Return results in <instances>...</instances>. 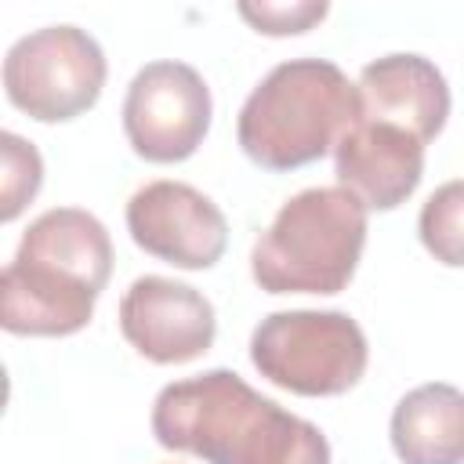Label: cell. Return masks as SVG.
<instances>
[{"mask_svg":"<svg viewBox=\"0 0 464 464\" xmlns=\"http://www.w3.org/2000/svg\"><path fill=\"white\" fill-rule=\"evenodd\" d=\"M152 435L207 464H330V442L312 420L221 366L167 384L152 402Z\"/></svg>","mask_w":464,"mask_h":464,"instance_id":"obj_1","label":"cell"},{"mask_svg":"<svg viewBox=\"0 0 464 464\" xmlns=\"http://www.w3.org/2000/svg\"><path fill=\"white\" fill-rule=\"evenodd\" d=\"M109 276V228L80 207L44 210L0 276V323L18 337H69L91 323Z\"/></svg>","mask_w":464,"mask_h":464,"instance_id":"obj_2","label":"cell"},{"mask_svg":"<svg viewBox=\"0 0 464 464\" xmlns=\"http://www.w3.org/2000/svg\"><path fill=\"white\" fill-rule=\"evenodd\" d=\"M355 120V83L326 58L279 62L243 102L239 149L265 170H297L337 149Z\"/></svg>","mask_w":464,"mask_h":464,"instance_id":"obj_3","label":"cell"},{"mask_svg":"<svg viewBox=\"0 0 464 464\" xmlns=\"http://www.w3.org/2000/svg\"><path fill=\"white\" fill-rule=\"evenodd\" d=\"M366 207L341 185L290 196L250 250L265 294H341L366 246Z\"/></svg>","mask_w":464,"mask_h":464,"instance_id":"obj_4","label":"cell"},{"mask_svg":"<svg viewBox=\"0 0 464 464\" xmlns=\"http://www.w3.org/2000/svg\"><path fill=\"white\" fill-rule=\"evenodd\" d=\"M250 362L283 392L330 399L352 392L362 381L370 344L348 312L294 308L272 312L254 326Z\"/></svg>","mask_w":464,"mask_h":464,"instance_id":"obj_5","label":"cell"},{"mask_svg":"<svg viewBox=\"0 0 464 464\" xmlns=\"http://www.w3.org/2000/svg\"><path fill=\"white\" fill-rule=\"evenodd\" d=\"M105 72V54L87 29L44 25L11 44L4 58V91L29 120L65 123L94 109Z\"/></svg>","mask_w":464,"mask_h":464,"instance_id":"obj_6","label":"cell"},{"mask_svg":"<svg viewBox=\"0 0 464 464\" xmlns=\"http://www.w3.org/2000/svg\"><path fill=\"white\" fill-rule=\"evenodd\" d=\"M214 102L207 80L185 62H149L123 98V134L149 163L188 160L210 130Z\"/></svg>","mask_w":464,"mask_h":464,"instance_id":"obj_7","label":"cell"},{"mask_svg":"<svg viewBox=\"0 0 464 464\" xmlns=\"http://www.w3.org/2000/svg\"><path fill=\"white\" fill-rule=\"evenodd\" d=\"M130 239L174 265V268H210L228 246V221L221 207L185 181H149L127 199Z\"/></svg>","mask_w":464,"mask_h":464,"instance_id":"obj_8","label":"cell"},{"mask_svg":"<svg viewBox=\"0 0 464 464\" xmlns=\"http://www.w3.org/2000/svg\"><path fill=\"white\" fill-rule=\"evenodd\" d=\"M120 330L149 362L181 366L210 352L218 315L196 286L167 276H141L120 297Z\"/></svg>","mask_w":464,"mask_h":464,"instance_id":"obj_9","label":"cell"},{"mask_svg":"<svg viewBox=\"0 0 464 464\" xmlns=\"http://www.w3.org/2000/svg\"><path fill=\"white\" fill-rule=\"evenodd\" d=\"M424 149L399 123L355 116L334 149V174L366 210H395L424 178Z\"/></svg>","mask_w":464,"mask_h":464,"instance_id":"obj_10","label":"cell"},{"mask_svg":"<svg viewBox=\"0 0 464 464\" xmlns=\"http://www.w3.org/2000/svg\"><path fill=\"white\" fill-rule=\"evenodd\" d=\"M355 116L399 123L428 145L442 134L450 116L446 76L424 54H384L359 72Z\"/></svg>","mask_w":464,"mask_h":464,"instance_id":"obj_11","label":"cell"},{"mask_svg":"<svg viewBox=\"0 0 464 464\" xmlns=\"http://www.w3.org/2000/svg\"><path fill=\"white\" fill-rule=\"evenodd\" d=\"M388 435L402 464H464V392L442 381L406 392Z\"/></svg>","mask_w":464,"mask_h":464,"instance_id":"obj_12","label":"cell"},{"mask_svg":"<svg viewBox=\"0 0 464 464\" xmlns=\"http://www.w3.org/2000/svg\"><path fill=\"white\" fill-rule=\"evenodd\" d=\"M417 232L424 250L446 265V268H464V178L439 185L417 218Z\"/></svg>","mask_w":464,"mask_h":464,"instance_id":"obj_13","label":"cell"},{"mask_svg":"<svg viewBox=\"0 0 464 464\" xmlns=\"http://www.w3.org/2000/svg\"><path fill=\"white\" fill-rule=\"evenodd\" d=\"M0 221H14L44 185V160L33 141L4 130L0 134Z\"/></svg>","mask_w":464,"mask_h":464,"instance_id":"obj_14","label":"cell"},{"mask_svg":"<svg viewBox=\"0 0 464 464\" xmlns=\"http://www.w3.org/2000/svg\"><path fill=\"white\" fill-rule=\"evenodd\" d=\"M330 4L326 0H290V4H276V0H261V4H239V14L265 36H297L315 29L326 18Z\"/></svg>","mask_w":464,"mask_h":464,"instance_id":"obj_15","label":"cell"}]
</instances>
